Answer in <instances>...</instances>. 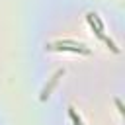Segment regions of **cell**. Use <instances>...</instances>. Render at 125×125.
Returning <instances> with one entry per match:
<instances>
[{
	"mask_svg": "<svg viewBox=\"0 0 125 125\" xmlns=\"http://www.w3.org/2000/svg\"><path fill=\"white\" fill-rule=\"evenodd\" d=\"M92 14H94V12H90V14H86V21H88V25L92 27V31L96 33V37H98V39H102V41H104V43H105V45H107V47H109V49H111L113 53H119V47H117V45L113 43V39H109V37H107V35L104 33V29L96 25V21H94V18H92Z\"/></svg>",
	"mask_w": 125,
	"mask_h": 125,
	"instance_id": "1",
	"label": "cell"
},
{
	"mask_svg": "<svg viewBox=\"0 0 125 125\" xmlns=\"http://www.w3.org/2000/svg\"><path fill=\"white\" fill-rule=\"evenodd\" d=\"M47 49H51V51H74V53H82V55H90V49L86 47V45H80V47H66V45H62L61 41H55V43H49L47 45Z\"/></svg>",
	"mask_w": 125,
	"mask_h": 125,
	"instance_id": "2",
	"label": "cell"
},
{
	"mask_svg": "<svg viewBox=\"0 0 125 125\" xmlns=\"http://www.w3.org/2000/svg\"><path fill=\"white\" fill-rule=\"evenodd\" d=\"M62 74H64V68H59V70H57V72L53 74V78L49 80V84H47V86H45V88L41 90V96H39V98H41V102H45V100L49 98V94H51V90H53V88L57 86V82H59V78H61Z\"/></svg>",
	"mask_w": 125,
	"mask_h": 125,
	"instance_id": "3",
	"label": "cell"
},
{
	"mask_svg": "<svg viewBox=\"0 0 125 125\" xmlns=\"http://www.w3.org/2000/svg\"><path fill=\"white\" fill-rule=\"evenodd\" d=\"M68 115H70V119L74 121V125H84V123H82V119H80V115L76 113V109H74L72 105H68Z\"/></svg>",
	"mask_w": 125,
	"mask_h": 125,
	"instance_id": "4",
	"label": "cell"
},
{
	"mask_svg": "<svg viewBox=\"0 0 125 125\" xmlns=\"http://www.w3.org/2000/svg\"><path fill=\"white\" fill-rule=\"evenodd\" d=\"M61 43H62V45H74V47L84 45V43H78V41H72V39H61Z\"/></svg>",
	"mask_w": 125,
	"mask_h": 125,
	"instance_id": "5",
	"label": "cell"
},
{
	"mask_svg": "<svg viewBox=\"0 0 125 125\" xmlns=\"http://www.w3.org/2000/svg\"><path fill=\"white\" fill-rule=\"evenodd\" d=\"M113 102H115V105H117V109H119V113L123 115V113H125V109H123V104H121V100H119V98H115Z\"/></svg>",
	"mask_w": 125,
	"mask_h": 125,
	"instance_id": "6",
	"label": "cell"
}]
</instances>
